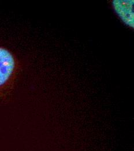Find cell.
Returning a JSON list of instances; mask_svg holds the SVG:
<instances>
[{
    "label": "cell",
    "instance_id": "6da1fadb",
    "mask_svg": "<svg viewBox=\"0 0 134 151\" xmlns=\"http://www.w3.org/2000/svg\"><path fill=\"white\" fill-rule=\"evenodd\" d=\"M19 71L17 58L7 48L0 47V100L12 92Z\"/></svg>",
    "mask_w": 134,
    "mask_h": 151
},
{
    "label": "cell",
    "instance_id": "7a4b0ae2",
    "mask_svg": "<svg viewBox=\"0 0 134 151\" xmlns=\"http://www.w3.org/2000/svg\"><path fill=\"white\" fill-rule=\"evenodd\" d=\"M113 6L121 19L128 26L134 28V1H113Z\"/></svg>",
    "mask_w": 134,
    "mask_h": 151
}]
</instances>
